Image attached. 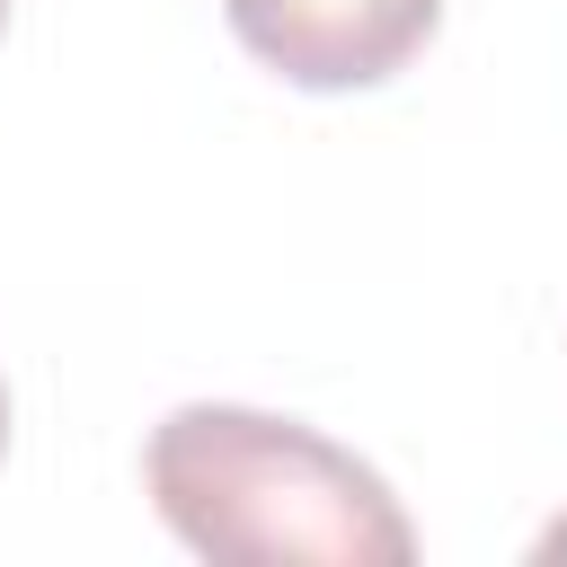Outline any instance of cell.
<instances>
[{"mask_svg":"<svg viewBox=\"0 0 567 567\" xmlns=\"http://www.w3.org/2000/svg\"><path fill=\"white\" fill-rule=\"evenodd\" d=\"M159 523L195 558H319V567H408L416 532L381 470L346 443L257 416V408H177L151 425L142 452Z\"/></svg>","mask_w":567,"mask_h":567,"instance_id":"obj_1","label":"cell"},{"mask_svg":"<svg viewBox=\"0 0 567 567\" xmlns=\"http://www.w3.org/2000/svg\"><path fill=\"white\" fill-rule=\"evenodd\" d=\"M230 35L292 89H372L443 18V0H221Z\"/></svg>","mask_w":567,"mask_h":567,"instance_id":"obj_2","label":"cell"},{"mask_svg":"<svg viewBox=\"0 0 567 567\" xmlns=\"http://www.w3.org/2000/svg\"><path fill=\"white\" fill-rule=\"evenodd\" d=\"M540 558H567V523H549V532H540Z\"/></svg>","mask_w":567,"mask_h":567,"instance_id":"obj_3","label":"cell"},{"mask_svg":"<svg viewBox=\"0 0 567 567\" xmlns=\"http://www.w3.org/2000/svg\"><path fill=\"white\" fill-rule=\"evenodd\" d=\"M0 452H9V390H0Z\"/></svg>","mask_w":567,"mask_h":567,"instance_id":"obj_4","label":"cell"},{"mask_svg":"<svg viewBox=\"0 0 567 567\" xmlns=\"http://www.w3.org/2000/svg\"><path fill=\"white\" fill-rule=\"evenodd\" d=\"M0 18H9V0H0Z\"/></svg>","mask_w":567,"mask_h":567,"instance_id":"obj_5","label":"cell"}]
</instances>
